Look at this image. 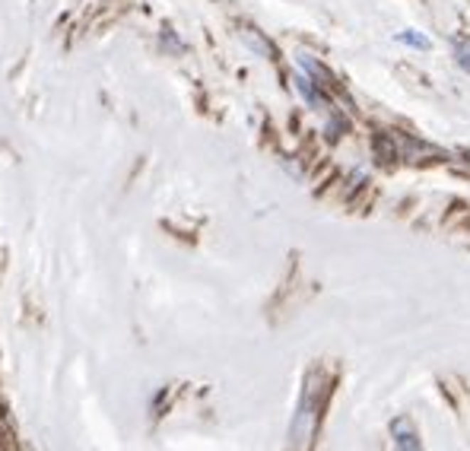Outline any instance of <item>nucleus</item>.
<instances>
[{
	"label": "nucleus",
	"instance_id": "obj_1",
	"mask_svg": "<svg viewBox=\"0 0 470 451\" xmlns=\"http://www.w3.org/2000/svg\"><path fill=\"white\" fill-rule=\"evenodd\" d=\"M391 433H394V445H397V451H423V448H420V435L413 433L410 420H404V416L394 420Z\"/></svg>",
	"mask_w": 470,
	"mask_h": 451
},
{
	"label": "nucleus",
	"instance_id": "obj_2",
	"mask_svg": "<svg viewBox=\"0 0 470 451\" xmlns=\"http://www.w3.org/2000/svg\"><path fill=\"white\" fill-rule=\"evenodd\" d=\"M400 42L413 45V48H429V38L426 36H417V32H404V36H397Z\"/></svg>",
	"mask_w": 470,
	"mask_h": 451
},
{
	"label": "nucleus",
	"instance_id": "obj_3",
	"mask_svg": "<svg viewBox=\"0 0 470 451\" xmlns=\"http://www.w3.org/2000/svg\"><path fill=\"white\" fill-rule=\"evenodd\" d=\"M454 58H458V64L470 73V45H458V48H454Z\"/></svg>",
	"mask_w": 470,
	"mask_h": 451
}]
</instances>
